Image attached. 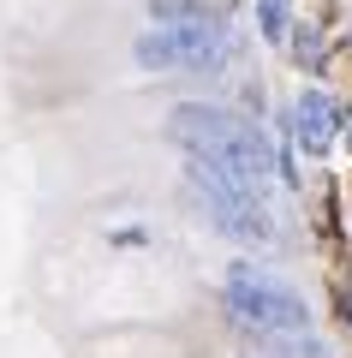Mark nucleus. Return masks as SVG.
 I'll return each instance as SVG.
<instances>
[{
	"label": "nucleus",
	"instance_id": "f257e3e1",
	"mask_svg": "<svg viewBox=\"0 0 352 358\" xmlns=\"http://www.w3.org/2000/svg\"><path fill=\"white\" fill-rule=\"evenodd\" d=\"M167 131H174V143H185L191 155L215 162L221 173L245 179V185H263V179L275 173V150H269V138L251 126V120L227 114V108H209V102H185V108H174Z\"/></svg>",
	"mask_w": 352,
	"mask_h": 358
},
{
	"label": "nucleus",
	"instance_id": "f03ea898",
	"mask_svg": "<svg viewBox=\"0 0 352 358\" xmlns=\"http://www.w3.org/2000/svg\"><path fill=\"white\" fill-rule=\"evenodd\" d=\"M185 185L197 192L203 215H209L221 233H233V239H251V245H263L269 233H275V221H269V209H263V197H257V185H245V179L221 173L215 162L191 155V162H185Z\"/></svg>",
	"mask_w": 352,
	"mask_h": 358
},
{
	"label": "nucleus",
	"instance_id": "7ed1b4c3",
	"mask_svg": "<svg viewBox=\"0 0 352 358\" xmlns=\"http://www.w3.org/2000/svg\"><path fill=\"white\" fill-rule=\"evenodd\" d=\"M227 310L239 322H251V329H263V334H304V322H311L304 299L293 287H281L275 275H263L257 263L227 268Z\"/></svg>",
	"mask_w": 352,
	"mask_h": 358
},
{
	"label": "nucleus",
	"instance_id": "20e7f679",
	"mask_svg": "<svg viewBox=\"0 0 352 358\" xmlns=\"http://www.w3.org/2000/svg\"><path fill=\"white\" fill-rule=\"evenodd\" d=\"M132 54L150 72H209L227 60V42H221V24H162L150 36H138Z\"/></svg>",
	"mask_w": 352,
	"mask_h": 358
},
{
	"label": "nucleus",
	"instance_id": "39448f33",
	"mask_svg": "<svg viewBox=\"0 0 352 358\" xmlns=\"http://www.w3.org/2000/svg\"><path fill=\"white\" fill-rule=\"evenodd\" d=\"M293 131H299V143L311 155H323L335 143V131H340V108L328 102L323 90H304L299 102H293Z\"/></svg>",
	"mask_w": 352,
	"mask_h": 358
},
{
	"label": "nucleus",
	"instance_id": "423d86ee",
	"mask_svg": "<svg viewBox=\"0 0 352 358\" xmlns=\"http://www.w3.org/2000/svg\"><path fill=\"white\" fill-rule=\"evenodd\" d=\"M257 24L269 42H287V0H257Z\"/></svg>",
	"mask_w": 352,
	"mask_h": 358
},
{
	"label": "nucleus",
	"instance_id": "0eeeda50",
	"mask_svg": "<svg viewBox=\"0 0 352 358\" xmlns=\"http://www.w3.org/2000/svg\"><path fill=\"white\" fill-rule=\"evenodd\" d=\"M340 131H346V150H352V114H346V120H340Z\"/></svg>",
	"mask_w": 352,
	"mask_h": 358
}]
</instances>
